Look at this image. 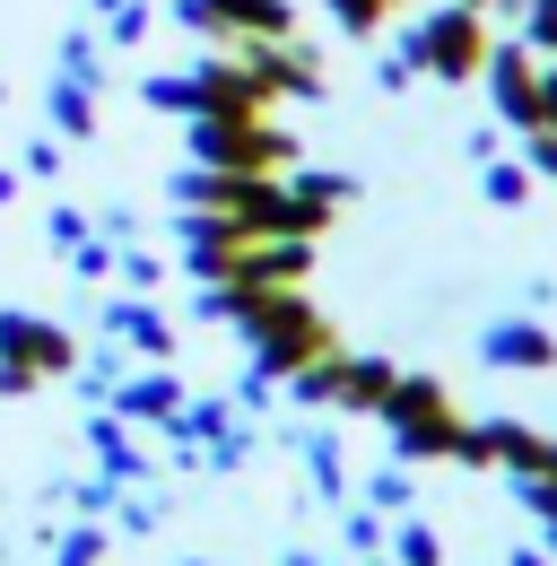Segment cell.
Segmentation results:
<instances>
[{"label":"cell","mask_w":557,"mask_h":566,"mask_svg":"<svg viewBox=\"0 0 557 566\" xmlns=\"http://www.w3.org/2000/svg\"><path fill=\"white\" fill-rule=\"evenodd\" d=\"M480 357H487V366H532V375H540V366H557V340L540 332V323L514 314V323H487V332H480Z\"/></svg>","instance_id":"obj_6"},{"label":"cell","mask_w":557,"mask_h":566,"mask_svg":"<svg viewBox=\"0 0 557 566\" xmlns=\"http://www.w3.org/2000/svg\"><path fill=\"white\" fill-rule=\"evenodd\" d=\"M53 244H87V218H78V210H53Z\"/></svg>","instance_id":"obj_17"},{"label":"cell","mask_w":557,"mask_h":566,"mask_svg":"<svg viewBox=\"0 0 557 566\" xmlns=\"http://www.w3.org/2000/svg\"><path fill=\"white\" fill-rule=\"evenodd\" d=\"M123 410H132V419H166V427H175V410H183V384L148 375V384H132V392H123Z\"/></svg>","instance_id":"obj_9"},{"label":"cell","mask_w":557,"mask_h":566,"mask_svg":"<svg viewBox=\"0 0 557 566\" xmlns=\"http://www.w3.org/2000/svg\"><path fill=\"white\" fill-rule=\"evenodd\" d=\"M392 9H401V0H332V18H340L348 35H375V27L392 18Z\"/></svg>","instance_id":"obj_13"},{"label":"cell","mask_w":557,"mask_h":566,"mask_svg":"<svg viewBox=\"0 0 557 566\" xmlns=\"http://www.w3.org/2000/svg\"><path fill=\"white\" fill-rule=\"evenodd\" d=\"M53 123H62V132H78V140H87V132H96V105H87V78H78V87H53Z\"/></svg>","instance_id":"obj_11"},{"label":"cell","mask_w":557,"mask_h":566,"mask_svg":"<svg viewBox=\"0 0 557 566\" xmlns=\"http://www.w3.org/2000/svg\"><path fill=\"white\" fill-rule=\"evenodd\" d=\"M183 27L235 35V44H278V35L296 27V9H287V0H183Z\"/></svg>","instance_id":"obj_5"},{"label":"cell","mask_w":557,"mask_h":566,"mask_svg":"<svg viewBox=\"0 0 557 566\" xmlns=\"http://www.w3.org/2000/svg\"><path fill=\"white\" fill-rule=\"evenodd\" d=\"M287 566H323V558H305V549H296V558H287Z\"/></svg>","instance_id":"obj_20"},{"label":"cell","mask_w":557,"mask_h":566,"mask_svg":"<svg viewBox=\"0 0 557 566\" xmlns=\"http://www.w3.org/2000/svg\"><path fill=\"white\" fill-rule=\"evenodd\" d=\"M383 549H392V566H444V532L418 523V514H401V523L383 532Z\"/></svg>","instance_id":"obj_8"},{"label":"cell","mask_w":557,"mask_h":566,"mask_svg":"<svg viewBox=\"0 0 557 566\" xmlns=\"http://www.w3.org/2000/svg\"><path fill=\"white\" fill-rule=\"evenodd\" d=\"M487 201L496 210H532V166H487Z\"/></svg>","instance_id":"obj_12"},{"label":"cell","mask_w":557,"mask_h":566,"mask_svg":"<svg viewBox=\"0 0 557 566\" xmlns=\"http://www.w3.org/2000/svg\"><path fill=\"white\" fill-rule=\"evenodd\" d=\"M392 384H401V375H392L383 357H348V349H340V392H332V410H357V419H375Z\"/></svg>","instance_id":"obj_7"},{"label":"cell","mask_w":557,"mask_h":566,"mask_svg":"<svg viewBox=\"0 0 557 566\" xmlns=\"http://www.w3.org/2000/svg\"><path fill=\"white\" fill-rule=\"evenodd\" d=\"M549 558H557V523H549Z\"/></svg>","instance_id":"obj_21"},{"label":"cell","mask_w":557,"mask_h":566,"mask_svg":"<svg viewBox=\"0 0 557 566\" xmlns=\"http://www.w3.org/2000/svg\"><path fill=\"white\" fill-rule=\"evenodd\" d=\"M375 419L392 427L401 462H453V444H462V427H471L435 375H401V384L383 392V410H375Z\"/></svg>","instance_id":"obj_1"},{"label":"cell","mask_w":557,"mask_h":566,"mask_svg":"<svg viewBox=\"0 0 557 566\" xmlns=\"http://www.w3.org/2000/svg\"><path fill=\"white\" fill-rule=\"evenodd\" d=\"M375 566H392V558H375Z\"/></svg>","instance_id":"obj_22"},{"label":"cell","mask_w":557,"mask_h":566,"mask_svg":"<svg viewBox=\"0 0 557 566\" xmlns=\"http://www.w3.org/2000/svg\"><path fill=\"white\" fill-rule=\"evenodd\" d=\"M505 566H557V558H549V541H540V549H505Z\"/></svg>","instance_id":"obj_18"},{"label":"cell","mask_w":557,"mask_h":566,"mask_svg":"<svg viewBox=\"0 0 557 566\" xmlns=\"http://www.w3.org/2000/svg\"><path fill=\"white\" fill-rule=\"evenodd\" d=\"M192 157L218 175H278L296 166V140L262 114H192Z\"/></svg>","instance_id":"obj_2"},{"label":"cell","mask_w":557,"mask_h":566,"mask_svg":"<svg viewBox=\"0 0 557 566\" xmlns=\"http://www.w3.org/2000/svg\"><path fill=\"white\" fill-rule=\"evenodd\" d=\"M514 505L540 514V523H557V480H514Z\"/></svg>","instance_id":"obj_15"},{"label":"cell","mask_w":557,"mask_h":566,"mask_svg":"<svg viewBox=\"0 0 557 566\" xmlns=\"http://www.w3.org/2000/svg\"><path fill=\"white\" fill-rule=\"evenodd\" d=\"M78 366V340L44 314H0V392H35Z\"/></svg>","instance_id":"obj_4"},{"label":"cell","mask_w":557,"mask_h":566,"mask_svg":"<svg viewBox=\"0 0 557 566\" xmlns=\"http://www.w3.org/2000/svg\"><path fill=\"white\" fill-rule=\"evenodd\" d=\"M9 201H18V175H9V166H0V210H9Z\"/></svg>","instance_id":"obj_19"},{"label":"cell","mask_w":557,"mask_h":566,"mask_svg":"<svg viewBox=\"0 0 557 566\" xmlns=\"http://www.w3.org/2000/svg\"><path fill=\"white\" fill-rule=\"evenodd\" d=\"M401 62H410V71H435V78H480L487 71V18L471 0L427 9L410 35H401Z\"/></svg>","instance_id":"obj_3"},{"label":"cell","mask_w":557,"mask_h":566,"mask_svg":"<svg viewBox=\"0 0 557 566\" xmlns=\"http://www.w3.org/2000/svg\"><path fill=\"white\" fill-rule=\"evenodd\" d=\"M366 496H375V514H410V471H375Z\"/></svg>","instance_id":"obj_14"},{"label":"cell","mask_w":557,"mask_h":566,"mask_svg":"<svg viewBox=\"0 0 557 566\" xmlns=\"http://www.w3.org/2000/svg\"><path fill=\"white\" fill-rule=\"evenodd\" d=\"M348 549L375 558V549H383V514H348Z\"/></svg>","instance_id":"obj_16"},{"label":"cell","mask_w":557,"mask_h":566,"mask_svg":"<svg viewBox=\"0 0 557 566\" xmlns=\"http://www.w3.org/2000/svg\"><path fill=\"white\" fill-rule=\"evenodd\" d=\"M114 332H123V340H139L148 357H166V349H175V332H166V314H148V305H114Z\"/></svg>","instance_id":"obj_10"}]
</instances>
